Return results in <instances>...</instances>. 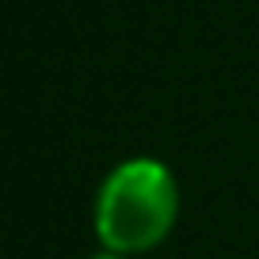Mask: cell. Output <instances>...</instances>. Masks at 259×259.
Listing matches in <instances>:
<instances>
[{"label": "cell", "mask_w": 259, "mask_h": 259, "mask_svg": "<svg viewBox=\"0 0 259 259\" xmlns=\"http://www.w3.org/2000/svg\"><path fill=\"white\" fill-rule=\"evenodd\" d=\"M179 221V183L168 164L130 156L103 176L92 202V229L103 251L141 255L168 240Z\"/></svg>", "instance_id": "obj_1"}, {"label": "cell", "mask_w": 259, "mask_h": 259, "mask_svg": "<svg viewBox=\"0 0 259 259\" xmlns=\"http://www.w3.org/2000/svg\"><path fill=\"white\" fill-rule=\"evenodd\" d=\"M92 259H126V255H114V251H99V255H92Z\"/></svg>", "instance_id": "obj_2"}]
</instances>
